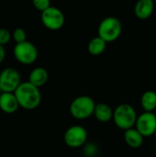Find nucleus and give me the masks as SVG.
I'll return each instance as SVG.
<instances>
[{"label": "nucleus", "instance_id": "18", "mask_svg": "<svg viewBox=\"0 0 156 157\" xmlns=\"http://www.w3.org/2000/svg\"><path fill=\"white\" fill-rule=\"evenodd\" d=\"M12 39L11 32L5 28H0V45H6Z\"/></svg>", "mask_w": 156, "mask_h": 157}, {"label": "nucleus", "instance_id": "10", "mask_svg": "<svg viewBox=\"0 0 156 157\" xmlns=\"http://www.w3.org/2000/svg\"><path fill=\"white\" fill-rule=\"evenodd\" d=\"M19 108L18 101L14 93L3 92L0 96V109L6 114L15 113Z\"/></svg>", "mask_w": 156, "mask_h": 157}, {"label": "nucleus", "instance_id": "6", "mask_svg": "<svg viewBox=\"0 0 156 157\" xmlns=\"http://www.w3.org/2000/svg\"><path fill=\"white\" fill-rule=\"evenodd\" d=\"M40 19L46 29L53 31L61 29L63 27L65 21L63 11L60 8L52 6L41 12Z\"/></svg>", "mask_w": 156, "mask_h": 157}, {"label": "nucleus", "instance_id": "16", "mask_svg": "<svg viewBox=\"0 0 156 157\" xmlns=\"http://www.w3.org/2000/svg\"><path fill=\"white\" fill-rule=\"evenodd\" d=\"M141 105L144 111L153 112L156 109V93L154 91H145L141 98Z\"/></svg>", "mask_w": 156, "mask_h": 157}, {"label": "nucleus", "instance_id": "14", "mask_svg": "<svg viewBox=\"0 0 156 157\" xmlns=\"http://www.w3.org/2000/svg\"><path fill=\"white\" fill-rule=\"evenodd\" d=\"M49 78L48 72L43 67H36L34 68L29 76V82H30L32 85H34L37 87H40L44 86Z\"/></svg>", "mask_w": 156, "mask_h": 157}, {"label": "nucleus", "instance_id": "22", "mask_svg": "<svg viewBox=\"0 0 156 157\" xmlns=\"http://www.w3.org/2000/svg\"><path fill=\"white\" fill-rule=\"evenodd\" d=\"M154 136H155V138H156V131H155V133H154Z\"/></svg>", "mask_w": 156, "mask_h": 157}, {"label": "nucleus", "instance_id": "4", "mask_svg": "<svg viewBox=\"0 0 156 157\" xmlns=\"http://www.w3.org/2000/svg\"><path fill=\"white\" fill-rule=\"evenodd\" d=\"M122 31V25L119 18L115 17H107L101 20L98 26V36L107 43L118 40Z\"/></svg>", "mask_w": 156, "mask_h": 157}, {"label": "nucleus", "instance_id": "21", "mask_svg": "<svg viewBox=\"0 0 156 157\" xmlns=\"http://www.w3.org/2000/svg\"><path fill=\"white\" fill-rule=\"evenodd\" d=\"M2 93H3V90H2V88H1V86H0V96H1Z\"/></svg>", "mask_w": 156, "mask_h": 157}, {"label": "nucleus", "instance_id": "23", "mask_svg": "<svg viewBox=\"0 0 156 157\" xmlns=\"http://www.w3.org/2000/svg\"><path fill=\"white\" fill-rule=\"evenodd\" d=\"M154 2H155V3H156V0H154Z\"/></svg>", "mask_w": 156, "mask_h": 157}, {"label": "nucleus", "instance_id": "9", "mask_svg": "<svg viewBox=\"0 0 156 157\" xmlns=\"http://www.w3.org/2000/svg\"><path fill=\"white\" fill-rule=\"evenodd\" d=\"M135 128L143 137H150L154 135L156 131V115L154 112L144 111L140 116H138Z\"/></svg>", "mask_w": 156, "mask_h": 157}, {"label": "nucleus", "instance_id": "12", "mask_svg": "<svg viewBox=\"0 0 156 157\" xmlns=\"http://www.w3.org/2000/svg\"><path fill=\"white\" fill-rule=\"evenodd\" d=\"M144 137L141 134V132L136 128H131L124 132V140L128 146L133 149H137L141 147L143 144Z\"/></svg>", "mask_w": 156, "mask_h": 157}, {"label": "nucleus", "instance_id": "15", "mask_svg": "<svg viewBox=\"0 0 156 157\" xmlns=\"http://www.w3.org/2000/svg\"><path fill=\"white\" fill-rule=\"evenodd\" d=\"M106 48H107V42L99 36L93 38L87 45L88 52L94 56H98L102 54L105 52Z\"/></svg>", "mask_w": 156, "mask_h": 157}, {"label": "nucleus", "instance_id": "8", "mask_svg": "<svg viewBox=\"0 0 156 157\" xmlns=\"http://www.w3.org/2000/svg\"><path fill=\"white\" fill-rule=\"evenodd\" d=\"M20 84V74L15 68L7 67L0 73V86L3 92L14 93Z\"/></svg>", "mask_w": 156, "mask_h": 157}, {"label": "nucleus", "instance_id": "13", "mask_svg": "<svg viewBox=\"0 0 156 157\" xmlns=\"http://www.w3.org/2000/svg\"><path fill=\"white\" fill-rule=\"evenodd\" d=\"M114 110L111 107L105 103H97L95 108L94 116L99 122H108L113 119Z\"/></svg>", "mask_w": 156, "mask_h": 157}, {"label": "nucleus", "instance_id": "11", "mask_svg": "<svg viewBox=\"0 0 156 157\" xmlns=\"http://www.w3.org/2000/svg\"><path fill=\"white\" fill-rule=\"evenodd\" d=\"M154 0H138L134 6L135 16L140 19L149 18L154 11Z\"/></svg>", "mask_w": 156, "mask_h": 157}, {"label": "nucleus", "instance_id": "19", "mask_svg": "<svg viewBox=\"0 0 156 157\" xmlns=\"http://www.w3.org/2000/svg\"><path fill=\"white\" fill-rule=\"evenodd\" d=\"M32 4L37 10L43 12L51 6V0H32Z\"/></svg>", "mask_w": 156, "mask_h": 157}, {"label": "nucleus", "instance_id": "2", "mask_svg": "<svg viewBox=\"0 0 156 157\" xmlns=\"http://www.w3.org/2000/svg\"><path fill=\"white\" fill-rule=\"evenodd\" d=\"M137 118L136 110L130 104H120L114 109L112 120L118 128L127 131L135 126Z\"/></svg>", "mask_w": 156, "mask_h": 157}, {"label": "nucleus", "instance_id": "5", "mask_svg": "<svg viewBox=\"0 0 156 157\" xmlns=\"http://www.w3.org/2000/svg\"><path fill=\"white\" fill-rule=\"evenodd\" d=\"M13 54L15 59L21 64L29 65L34 63L39 56L37 47L30 41L26 40L20 43H16Z\"/></svg>", "mask_w": 156, "mask_h": 157}, {"label": "nucleus", "instance_id": "20", "mask_svg": "<svg viewBox=\"0 0 156 157\" xmlns=\"http://www.w3.org/2000/svg\"><path fill=\"white\" fill-rule=\"evenodd\" d=\"M6 58V50L3 45H0V63H3V61Z\"/></svg>", "mask_w": 156, "mask_h": 157}, {"label": "nucleus", "instance_id": "17", "mask_svg": "<svg viewBox=\"0 0 156 157\" xmlns=\"http://www.w3.org/2000/svg\"><path fill=\"white\" fill-rule=\"evenodd\" d=\"M12 38L16 43H20L27 40V33L24 29L17 28L12 32Z\"/></svg>", "mask_w": 156, "mask_h": 157}, {"label": "nucleus", "instance_id": "3", "mask_svg": "<svg viewBox=\"0 0 156 157\" xmlns=\"http://www.w3.org/2000/svg\"><path fill=\"white\" fill-rule=\"evenodd\" d=\"M96 102L89 96H80L75 98L70 105L71 115L77 120H86L94 115Z\"/></svg>", "mask_w": 156, "mask_h": 157}, {"label": "nucleus", "instance_id": "1", "mask_svg": "<svg viewBox=\"0 0 156 157\" xmlns=\"http://www.w3.org/2000/svg\"><path fill=\"white\" fill-rule=\"evenodd\" d=\"M18 101L19 107L31 110L38 108L41 102V94L40 88L30 82H23L14 92Z\"/></svg>", "mask_w": 156, "mask_h": 157}, {"label": "nucleus", "instance_id": "7", "mask_svg": "<svg viewBox=\"0 0 156 157\" xmlns=\"http://www.w3.org/2000/svg\"><path fill=\"white\" fill-rule=\"evenodd\" d=\"M64 143L71 148L83 146L87 140V132L81 125H74L68 128L63 136Z\"/></svg>", "mask_w": 156, "mask_h": 157}]
</instances>
